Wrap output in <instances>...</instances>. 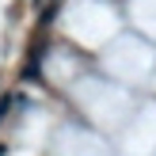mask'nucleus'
<instances>
[{
    "instance_id": "obj_1",
    "label": "nucleus",
    "mask_w": 156,
    "mask_h": 156,
    "mask_svg": "<svg viewBox=\"0 0 156 156\" xmlns=\"http://www.w3.org/2000/svg\"><path fill=\"white\" fill-rule=\"evenodd\" d=\"M12 107H15V95H4V99H0V122L8 118V111H12Z\"/></svg>"
}]
</instances>
